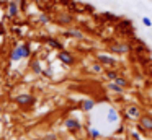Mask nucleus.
Instances as JSON below:
<instances>
[{"label": "nucleus", "mask_w": 152, "mask_h": 140, "mask_svg": "<svg viewBox=\"0 0 152 140\" xmlns=\"http://www.w3.org/2000/svg\"><path fill=\"white\" fill-rule=\"evenodd\" d=\"M142 124H144V127H149V129H152V120L147 119V117H144V119H142Z\"/></svg>", "instance_id": "obj_4"}, {"label": "nucleus", "mask_w": 152, "mask_h": 140, "mask_svg": "<svg viewBox=\"0 0 152 140\" xmlns=\"http://www.w3.org/2000/svg\"><path fill=\"white\" fill-rule=\"evenodd\" d=\"M20 57H23V54H21L20 47H17V49L13 51V54H12V60H18Z\"/></svg>", "instance_id": "obj_2"}, {"label": "nucleus", "mask_w": 152, "mask_h": 140, "mask_svg": "<svg viewBox=\"0 0 152 140\" xmlns=\"http://www.w3.org/2000/svg\"><path fill=\"white\" fill-rule=\"evenodd\" d=\"M59 57H61V60H64L66 64H70V62H72V57H70L69 54H66V52H61Z\"/></svg>", "instance_id": "obj_1"}, {"label": "nucleus", "mask_w": 152, "mask_h": 140, "mask_svg": "<svg viewBox=\"0 0 152 140\" xmlns=\"http://www.w3.org/2000/svg\"><path fill=\"white\" fill-rule=\"evenodd\" d=\"M67 125H69V127H75L77 122H74V120H67Z\"/></svg>", "instance_id": "obj_8"}, {"label": "nucleus", "mask_w": 152, "mask_h": 140, "mask_svg": "<svg viewBox=\"0 0 152 140\" xmlns=\"http://www.w3.org/2000/svg\"><path fill=\"white\" fill-rule=\"evenodd\" d=\"M18 101H20V103H31L30 96H20V98H18Z\"/></svg>", "instance_id": "obj_5"}, {"label": "nucleus", "mask_w": 152, "mask_h": 140, "mask_svg": "<svg viewBox=\"0 0 152 140\" xmlns=\"http://www.w3.org/2000/svg\"><path fill=\"white\" fill-rule=\"evenodd\" d=\"M10 15L12 16L17 15V5H15V3H12V5H10Z\"/></svg>", "instance_id": "obj_6"}, {"label": "nucleus", "mask_w": 152, "mask_h": 140, "mask_svg": "<svg viewBox=\"0 0 152 140\" xmlns=\"http://www.w3.org/2000/svg\"><path fill=\"white\" fill-rule=\"evenodd\" d=\"M142 23H144L145 26H152V21L147 18V16H144V18H142Z\"/></svg>", "instance_id": "obj_7"}, {"label": "nucleus", "mask_w": 152, "mask_h": 140, "mask_svg": "<svg viewBox=\"0 0 152 140\" xmlns=\"http://www.w3.org/2000/svg\"><path fill=\"white\" fill-rule=\"evenodd\" d=\"M20 51H21V54H23V57H26V55L30 54V49H28V46H20Z\"/></svg>", "instance_id": "obj_3"}]
</instances>
